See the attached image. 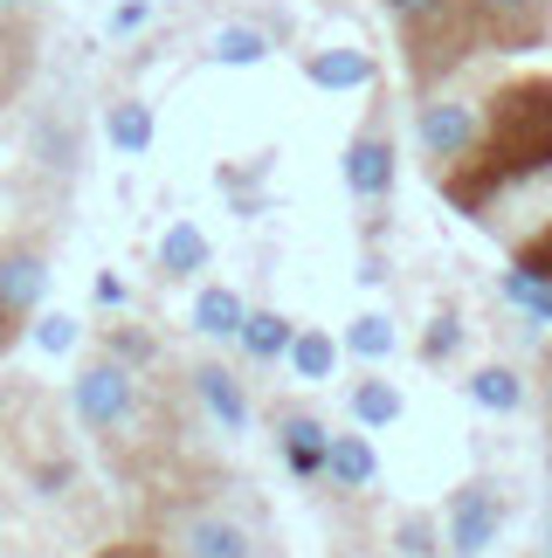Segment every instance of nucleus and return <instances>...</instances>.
<instances>
[{
    "label": "nucleus",
    "mask_w": 552,
    "mask_h": 558,
    "mask_svg": "<svg viewBox=\"0 0 552 558\" xmlns=\"http://www.w3.org/2000/svg\"><path fill=\"white\" fill-rule=\"evenodd\" d=\"M512 263H518V269H532V276H552V228H545V234H532V242H518Z\"/></svg>",
    "instance_id": "29"
},
{
    "label": "nucleus",
    "mask_w": 552,
    "mask_h": 558,
    "mask_svg": "<svg viewBox=\"0 0 552 558\" xmlns=\"http://www.w3.org/2000/svg\"><path fill=\"white\" fill-rule=\"evenodd\" d=\"M325 476H332L338 489H373V476H380L373 441H367V435H332V448H325Z\"/></svg>",
    "instance_id": "14"
},
{
    "label": "nucleus",
    "mask_w": 552,
    "mask_h": 558,
    "mask_svg": "<svg viewBox=\"0 0 552 558\" xmlns=\"http://www.w3.org/2000/svg\"><path fill=\"white\" fill-rule=\"evenodd\" d=\"M269 28H256V21H228V28H215V41H207V56L221 62V70H256V62H269Z\"/></svg>",
    "instance_id": "15"
},
{
    "label": "nucleus",
    "mask_w": 552,
    "mask_h": 558,
    "mask_svg": "<svg viewBox=\"0 0 552 558\" xmlns=\"http://www.w3.org/2000/svg\"><path fill=\"white\" fill-rule=\"evenodd\" d=\"M166 558H263L256 524L221 504H187L166 524Z\"/></svg>",
    "instance_id": "3"
},
{
    "label": "nucleus",
    "mask_w": 552,
    "mask_h": 558,
    "mask_svg": "<svg viewBox=\"0 0 552 558\" xmlns=\"http://www.w3.org/2000/svg\"><path fill=\"white\" fill-rule=\"evenodd\" d=\"M290 331H297V325H290L284 311H249L236 345H242L249 359H263V366H269V359H284V352H290Z\"/></svg>",
    "instance_id": "18"
},
{
    "label": "nucleus",
    "mask_w": 552,
    "mask_h": 558,
    "mask_svg": "<svg viewBox=\"0 0 552 558\" xmlns=\"http://www.w3.org/2000/svg\"><path fill=\"white\" fill-rule=\"evenodd\" d=\"M380 8H387V21L408 35V28H421V21H435L442 8H456V0H380Z\"/></svg>",
    "instance_id": "27"
},
{
    "label": "nucleus",
    "mask_w": 552,
    "mask_h": 558,
    "mask_svg": "<svg viewBox=\"0 0 552 558\" xmlns=\"http://www.w3.org/2000/svg\"><path fill=\"white\" fill-rule=\"evenodd\" d=\"M497 531H504V497H497L491 483H463L456 497H449V510H442V545H449L456 558L491 551Z\"/></svg>",
    "instance_id": "7"
},
{
    "label": "nucleus",
    "mask_w": 552,
    "mask_h": 558,
    "mask_svg": "<svg viewBox=\"0 0 552 558\" xmlns=\"http://www.w3.org/2000/svg\"><path fill=\"white\" fill-rule=\"evenodd\" d=\"M463 386H470V400L491 407V414H518V407H525V379L512 366H483V373H470Z\"/></svg>",
    "instance_id": "19"
},
{
    "label": "nucleus",
    "mask_w": 552,
    "mask_h": 558,
    "mask_svg": "<svg viewBox=\"0 0 552 558\" xmlns=\"http://www.w3.org/2000/svg\"><path fill=\"white\" fill-rule=\"evenodd\" d=\"M483 28V49H504V56H525L539 49L545 28H552V0H463Z\"/></svg>",
    "instance_id": "8"
},
{
    "label": "nucleus",
    "mask_w": 552,
    "mask_h": 558,
    "mask_svg": "<svg viewBox=\"0 0 552 558\" xmlns=\"http://www.w3.org/2000/svg\"><path fill=\"white\" fill-rule=\"evenodd\" d=\"M352 421H359V427H394V421H400V386L359 379V386H352Z\"/></svg>",
    "instance_id": "21"
},
{
    "label": "nucleus",
    "mask_w": 552,
    "mask_h": 558,
    "mask_svg": "<svg viewBox=\"0 0 552 558\" xmlns=\"http://www.w3.org/2000/svg\"><path fill=\"white\" fill-rule=\"evenodd\" d=\"M456 345H463V317H456V311H442L435 325L421 331V359H429V366H442V359H449Z\"/></svg>",
    "instance_id": "26"
},
{
    "label": "nucleus",
    "mask_w": 552,
    "mask_h": 558,
    "mask_svg": "<svg viewBox=\"0 0 552 558\" xmlns=\"http://www.w3.org/2000/svg\"><path fill=\"white\" fill-rule=\"evenodd\" d=\"M290 379H332V366H338V338H325V331H290Z\"/></svg>",
    "instance_id": "20"
},
{
    "label": "nucleus",
    "mask_w": 552,
    "mask_h": 558,
    "mask_svg": "<svg viewBox=\"0 0 552 558\" xmlns=\"http://www.w3.org/2000/svg\"><path fill=\"white\" fill-rule=\"evenodd\" d=\"M477 49H483V28H477V14L463 8V0H456V8H442L435 21H421V28L400 35V62H408V83H415L421 97L442 90V76H456Z\"/></svg>",
    "instance_id": "2"
},
{
    "label": "nucleus",
    "mask_w": 552,
    "mask_h": 558,
    "mask_svg": "<svg viewBox=\"0 0 552 558\" xmlns=\"http://www.w3.org/2000/svg\"><path fill=\"white\" fill-rule=\"evenodd\" d=\"M194 393H201L207 421H215L221 435H249V386L228 366H194Z\"/></svg>",
    "instance_id": "11"
},
{
    "label": "nucleus",
    "mask_w": 552,
    "mask_h": 558,
    "mask_svg": "<svg viewBox=\"0 0 552 558\" xmlns=\"http://www.w3.org/2000/svg\"><path fill=\"white\" fill-rule=\"evenodd\" d=\"M91 558H166V545H104Z\"/></svg>",
    "instance_id": "31"
},
{
    "label": "nucleus",
    "mask_w": 552,
    "mask_h": 558,
    "mask_svg": "<svg viewBox=\"0 0 552 558\" xmlns=\"http://www.w3.org/2000/svg\"><path fill=\"white\" fill-rule=\"evenodd\" d=\"M70 414L91 427V435H118V427H132V414H139V373L118 366V359L83 366L76 386H70Z\"/></svg>",
    "instance_id": "4"
},
{
    "label": "nucleus",
    "mask_w": 552,
    "mask_h": 558,
    "mask_svg": "<svg viewBox=\"0 0 552 558\" xmlns=\"http://www.w3.org/2000/svg\"><path fill=\"white\" fill-rule=\"evenodd\" d=\"M207 255H215V248H207V234H201L194 221H173V228L159 234V269H166V276H201Z\"/></svg>",
    "instance_id": "17"
},
{
    "label": "nucleus",
    "mask_w": 552,
    "mask_h": 558,
    "mask_svg": "<svg viewBox=\"0 0 552 558\" xmlns=\"http://www.w3.org/2000/svg\"><path fill=\"white\" fill-rule=\"evenodd\" d=\"M338 173H346V193H352L359 207H380V201H387V193H394V173H400L387 118H367V132H359V138L346 145Z\"/></svg>",
    "instance_id": "6"
},
{
    "label": "nucleus",
    "mask_w": 552,
    "mask_h": 558,
    "mask_svg": "<svg viewBox=\"0 0 552 558\" xmlns=\"http://www.w3.org/2000/svg\"><path fill=\"white\" fill-rule=\"evenodd\" d=\"M242 317H249V304L228 283H207L194 296V331L201 338H242Z\"/></svg>",
    "instance_id": "16"
},
{
    "label": "nucleus",
    "mask_w": 552,
    "mask_h": 558,
    "mask_svg": "<svg viewBox=\"0 0 552 558\" xmlns=\"http://www.w3.org/2000/svg\"><path fill=\"white\" fill-rule=\"evenodd\" d=\"M0 400H8V393H0Z\"/></svg>",
    "instance_id": "36"
},
{
    "label": "nucleus",
    "mask_w": 552,
    "mask_h": 558,
    "mask_svg": "<svg viewBox=\"0 0 552 558\" xmlns=\"http://www.w3.org/2000/svg\"><path fill=\"white\" fill-rule=\"evenodd\" d=\"M539 558H552V510H545V538H539Z\"/></svg>",
    "instance_id": "34"
},
{
    "label": "nucleus",
    "mask_w": 552,
    "mask_h": 558,
    "mask_svg": "<svg viewBox=\"0 0 552 558\" xmlns=\"http://www.w3.org/2000/svg\"><path fill=\"white\" fill-rule=\"evenodd\" d=\"M477 132H483V104H463V97H442V90L421 97V111H415V138H421V153H429L435 173L470 153Z\"/></svg>",
    "instance_id": "5"
},
{
    "label": "nucleus",
    "mask_w": 552,
    "mask_h": 558,
    "mask_svg": "<svg viewBox=\"0 0 552 558\" xmlns=\"http://www.w3.org/2000/svg\"><path fill=\"white\" fill-rule=\"evenodd\" d=\"M76 338H83V325H76L70 311H41V317H35V345H41V352L62 359V352H76Z\"/></svg>",
    "instance_id": "24"
},
{
    "label": "nucleus",
    "mask_w": 552,
    "mask_h": 558,
    "mask_svg": "<svg viewBox=\"0 0 552 558\" xmlns=\"http://www.w3.org/2000/svg\"><path fill=\"white\" fill-rule=\"evenodd\" d=\"M400 551H408V558H429L435 551V538H429V524H421V518L400 524Z\"/></svg>",
    "instance_id": "30"
},
{
    "label": "nucleus",
    "mask_w": 552,
    "mask_h": 558,
    "mask_svg": "<svg viewBox=\"0 0 552 558\" xmlns=\"http://www.w3.org/2000/svg\"><path fill=\"white\" fill-rule=\"evenodd\" d=\"M145 21H153V0H118V8H111V21H104V28H111V35L124 41V35H139Z\"/></svg>",
    "instance_id": "28"
},
{
    "label": "nucleus",
    "mask_w": 552,
    "mask_h": 558,
    "mask_svg": "<svg viewBox=\"0 0 552 558\" xmlns=\"http://www.w3.org/2000/svg\"><path fill=\"white\" fill-rule=\"evenodd\" d=\"M304 76L317 83V90H367L380 70H373V49L338 41V49H311V56H304Z\"/></svg>",
    "instance_id": "12"
},
{
    "label": "nucleus",
    "mask_w": 552,
    "mask_h": 558,
    "mask_svg": "<svg viewBox=\"0 0 552 558\" xmlns=\"http://www.w3.org/2000/svg\"><path fill=\"white\" fill-rule=\"evenodd\" d=\"M504 296L532 317V325H552V276H532V269H504Z\"/></svg>",
    "instance_id": "22"
},
{
    "label": "nucleus",
    "mask_w": 552,
    "mask_h": 558,
    "mask_svg": "<svg viewBox=\"0 0 552 558\" xmlns=\"http://www.w3.org/2000/svg\"><path fill=\"white\" fill-rule=\"evenodd\" d=\"M325 448H332V435H325L317 414H284V421H276V456H284V469L297 483L325 476Z\"/></svg>",
    "instance_id": "9"
},
{
    "label": "nucleus",
    "mask_w": 552,
    "mask_h": 558,
    "mask_svg": "<svg viewBox=\"0 0 552 558\" xmlns=\"http://www.w3.org/2000/svg\"><path fill=\"white\" fill-rule=\"evenodd\" d=\"M104 138H111L124 159H145V153H153V138H159V124H153V111H145L139 97H118L111 111H104Z\"/></svg>",
    "instance_id": "13"
},
{
    "label": "nucleus",
    "mask_w": 552,
    "mask_h": 558,
    "mask_svg": "<svg viewBox=\"0 0 552 558\" xmlns=\"http://www.w3.org/2000/svg\"><path fill=\"white\" fill-rule=\"evenodd\" d=\"M41 296H49V255L41 248H0V304L35 317Z\"/></svg>",
    "instance_id": "10"
},
{
    "label": "nucleus",
    "mask_w": 552,
    "mask_h": 558,
    "mask_svg": "<svg viewBox=\"0 0 552 558\" xmlns=\"http://www.w3.org/2000/svg\"><path fill=\"white\" fill-rule=\"evenodd\" d=\"M0 8H28V0H0Z\"/></svg>",
    "instance_id": "35"
},
{
    "label": "nucleus",
    "mask_w": 552,
    "mask_h": 558,
    "mask_svg": "<svg viewBox=\"0 0 552 558\" xmlns=\"http://www.w3.org/2000/svg\"><path fill=\"white\" fill-rule=\"evenodd\" d=\"M552 173V76H512L483 97V132L456 166H442L435 186L456 214L483 221L512 186Z\"/></svg>",
    "instance_id": "1"
},
{
    "label": "nucleus",
    "mask_w": 552,
    "mask_h": 558,
    "mask_svg": "<svg viewBox=\"0 0 552 558\" xmlns=\"http://www.w3.org/2000/svg\"><path fill=\"white\" fill-rule=\"evenodd\" d=\"M97 304H104V311H118V304H124V283H118V276H111V269H104V276H97Z\"/></svg>",
    "instance_id": "32"
},
{
    "label": "nucleus",
    "mask_w": 552,
    "mask_h": 558,
    "mask_svg": "<svg viewBox=\"0 0 552 558\" xmlns=\"http://www.w3.org/2000/svg\"><path fill=\"white\" fill-rule=\"evenodd\" d=\"M111 359H118V366H153V359H159V345H153V331H139V325H118L111 331Z\"/></svg>",
    "instance_id": "25"
},
{
    "label": "nucleus",
    "mask_w": 552,
    "mask_h": 558,
    "mask_svg": "<svg viewBox=\"0 0 552 558\" xmlns=\"http://www.w3.org/2000/svg\"><path fill=\"white\" fill-rule=\"evenodd\" d=\"M346 352H352V359H387V352H394V325H387L380 311L352 317V325H346Z\"/></svg>",
    "instance_id": "23"
},
{
    "label": "nucleus",
    "mask_w": 552,
    "mask_h": 558,
    "mask_svg": "<svg viewBox=\"0 0 552 558\" xmlns=\"http://www.w3.org/2000/svg\"><path fill=\"white\" fill-rule=\"evenodd\" d=\"M14 338H21V311H8V304H0V352H8Z\"/></svg>",
    "instance_id": "33"
}]
</instances>
